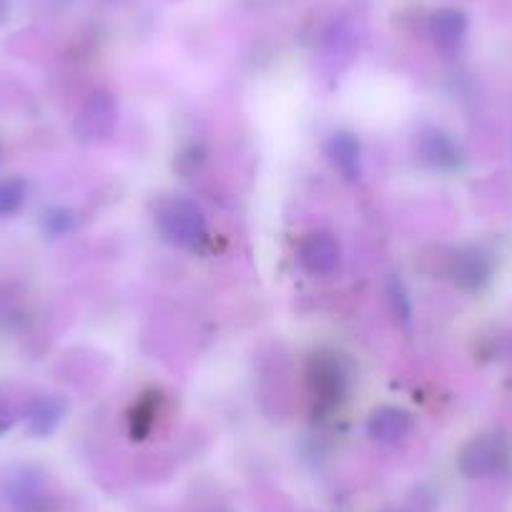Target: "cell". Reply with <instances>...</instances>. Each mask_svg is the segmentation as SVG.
Returning <instances> with one entry per match:
<instances>
[{
  "label": "cell",
  "mask_w": 512,
  "mask_h": 512,
  "mask_svg": "<svg viewBox=\"0 0 512 512\" xmlns=\"http://www.w3.org/2000/svg\"><path fill=\"white\" fill-rule=\"evenodd\" d=\"M156 221L166 239L196 249L206 239V221L199 206L189 199H166L156 209Z\"/></svg>",
  "instance_id": "obj_1"
},
{
  "label": "cell",
  "mask_w": 512,
  "mask_h": 512,
  "mask_svg": "<svg viewBox=\"0 0 512 512\" xmlns=\"http://www.w3.org/2000/svg\"><path fill=\"white\" fill-rule=\"evenodd\" d=\"M309 392L319 410H334L344 400L349 387V372L337 354H314L307 369Z\"/></svg>",
  "instance_id": "obj_2"
},
{
  "label": "cell",
  "mask_w": 512,
  "mask_h": 512,
  "mask_svg": "<svg viewBox=\"0 0 512 512\" xmlns=\"http://www.w3.org/2000/svg\"><path fill=\"white\" fill-rule=\"evenodd\" d=\"M342 249H339L337 236L329 231H312L299 241V264L314 277L332 274L339 267Z\"/></svg>",
  "instance_id": "obj_3"
},
{
  "label": "cell",
  "mask_w": 512,
  "mask_h": 512,
  "mask_svg": "<svg viewBox=\"0 0 512 512\" xmlns=\"http://www.w3.org/2000/svg\"><path fill=\"white\" fill-rule=\"evenodd\" d=\"M492 274V264L482 251L477 249H460L455 251L450 262V277L465 292H475L487 284Z\"/></svg>",
  "instance_id": "obj_4"
},
{
  "label": "cell",
  "mask_w": 512,
  "mask_h": 512,
  "mask_svg": "<svg viewBox=\"0 0 512 512\" xmlns=\"http://www.w3.org/2000/svg\"><path fill=\"white\" fill-rule=\"evenodd\" d=\"M417 151H420V159L437 171H455L462 161L460 146L442 131H425L420 136Z\"/></svg>",
  "instance_id": "obj_5"
},
{
  "label": "cell",
  "mask_w": 512,
  "mask_h": 512,
  "mask_svg": "<svg viewBox=\"0 0 512 512\" xmlns=\"http://www.w3.org/2000/svg\"><path fill=\"white\" fill-rule=\"evenodd\" d=\"M415 427V420L402 407H377L367 420V432L379 442H397L407 437Z\"/></svg>",
  "instance_id": "obj_6"
},
{
  "label": "cell",
  "mask_w": 512,
  "mask_h": 512,
  "mask_svg": "<svg viewBox=\"0 0 512 512\" xmlns=\"http://www.w3.org/2000/svg\"><path fill=\"white\" fill-rule=\"evenodd\" d=\"M327 156L334 169L347 181H357L362 176V156H359V141L347 131H339L327 141Z\"/></svg>",
  "instance_id": "obj_7"
},
{
  "label": "cell",
  "mask_w": 512,
  "mask_h": 512,
  "mask_svg": "<svg viewBox=\"0 0 512 512\" xmlns=\"http://www.w3.org/2000/svg\"><path fill=\"white\" fill-rule=\"evenodd\" d=\"M467 33V18L465 13L455 11V8H442L432 16L430 21V36L442 51H452L460 46V41Z\"/></svg>",
  "instance_id": "obj_8"
},
{
  "label": "cell",
  "mask_w": 512,
  "mask_h": 512,
  "mask_svg": "<svg viewBox=\"0 0 512 512\" xmlns=\"http://www.w3.org/2000/svg\"><path fill=\"white\" fill-rule=\"evenodd\" d=\"M502 460V445L495 437H480L470 442V447L462 455V467L467 472H487Z\"/></svg>",
  "instance_id": "obj_9"
},
{
  "label": "cell",
  "mask_w": 512,
  "mask_h": 512,
  "mask_svg": "<svg viewBox=\"0 0 512 512\" xmlns=\"http://www.w3.org/2000/svg\"><path fill=\"white\" fill-rule=\"evenodd\" d=\"M63 415V402L56 400V397H38V400L31 402L28 407V427L36 435H48L58 427Z\"/></svg>",
  "instance_id": "obj_10"
},
{
  "label": "cell",
  "mask_w": 512,
  "mask_h": 512,
  "mask_svg": "<svg viewBox=\"0 0 512 512\" xmlns=\"http://www.w3.org/2000/svg\"><path fill=\"white\" fill-rule=\"evenodd\" d=\"M28 196V184L18 176H8V179H0V219L6 216L18 214L26 204Z\"/></svg>",
  "instance_id": "obj_11"
},
{
  "label": "cell",
  "mask_w": 512,
  "mask_h": 512,
  "mask_svg": "<svg viewBox=\"0 0 512 512\" xmlns=\"http://www.w3.org/2000/svg\"><path fill=\"white\" fill-rule=\"evenodd\" d=\"M154 417H156V402L154 400H141L139 405L134 407V412H131V432H134V437H144L149 435V430L154 427Z\"/></svg>",
  "instance_id": "obj_12"
},
{
  "label": "cell",
  "mask_w": 512,
  "mask_h": 512,
  "mask_svg": "<svg viewBox=\"0 0 512 512\" xmlns=\"http://www.w3.org/2000/svg\"><path fill=\"white\" fill-rule=\"evenodd\" d=\"M71 224H73L71 214H68V211H63V209L48 211L46 219H43V226H46L48 234H53V236L68 231V229H71Z\"/></svg>",
  "instance_id": "obj_13"
},
{
  "label": "cell",
  "mask_w": 512,
  "mask_h": 512,
  "mask_svg": "<svg viewBox=\"0 0 512 512\" xmlns=\"http://www.w3.org/2000/svg\"><path fill=\"white\" fill-rule=\"evenodd\" d=\"M390 297H392V307H395L397 317H400L402 322H407L412 314V309H410V302H407L405 289H402V284L397 282V279H392V284H390Z\"/></svg>",
  "instance_id": "obj_14"
},
{
  "label": "cell",
  "mask_w": 512,
  "mask_h": 512,
  "mask_svg": "<svg viewBox=\"0 0 512 512\" xmlns=\"http://www.w3.org/2000/svg\"><path fill=\"white\" fill-rule=\"evenodd\" d=\"M11 425H13V412L11 407H8V402L0 397V432H6Z\"/></svg>",
  "instance_id": "obj_15"
},
{
  "label": "cell",
  "mask_w": 512,
  "mask_h": 512,
  "mask_svg": "<svg viewBox=\"0 0 512 512\" xmlns=\"http://www.w3.org/2000/svg\"><path fill=\"white\" fill-rule=\"evenodd\" d=\"M6 11H8V0H0V21H3Z\"/></svg>",
  "instance_id": "obj_16"
}]
</instances>
